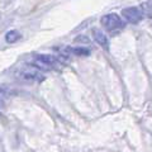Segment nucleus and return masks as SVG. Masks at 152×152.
Returning a JSON list of instances; mask_svg holds the SVG:
<instances>
[{
    "label": "nucleus",
    "mask_w": 152,
    "mask_h": 152,
    "mask_svg": "<svg viewBox=\"0 0 152 152\" xmlns=\"http://www.w3.org/2000/svg\"><path fill=\"white\" fill-rule=\"evenodd\" d=\"M20 76L27 81H42L45 77L42 76L39 71H37L36 67H29V69H24L20 72Z\"/></svg>",
    "instance_id": "7ed1b4c3"
},
{
    "label": "nucleus",
    "mask_w": 152,
    "mask_h": 152,
    "mask_svg": "<svg viewBox=\"0 0 152 152\" xmlns=\"http://www.w3.org/2000/svg\"><path fill=\"white\" fill-rule=\"evenodd\" d=\"M20 33L18 31H9L7 34H5V41L8 43H15L17 41L20 39Z\"/></svg>",
    "instance_id": "0eeeda50"
},
{
    "label": "nucleus",
    "mask_w": 152,
    "mask_h": 152,
    "mask_svg": "<svg viewBox=\"0 0 152 152\" xmlns=\"http://www.w3.org/2000/svg\"><path fill=\"white\" fill-rule=\"evenodd\" d=\"M0 108H4V102L0 99Z\"/></svg>",
    "instance_id": "9d476101"
},
{
    "label": "nucleus",
    "mask_w": 152,
    "mask_h": 152,
    "mask_svg": "<svg viewBox=\"0 0 152 152\" xmlns=\"http://www.w3.org/2000/svg\"><path fill=\"white\" fill-rule=\"evenodd\" d=\"M100 22H102V26L109 32L121 29V28L124 27V23H123L122 18L115 13H109L107 15H104Z\"/></svg>",
    "instance_id": "f257e3e1"
},
{
    "label": "nucleus",
    "mask_w": 152,
    "mask_h": 152,
    "mask_svg": "<svg viewBox=\"0 0 152 152\" xmlns=\"http://www.w3.org/2000/svg\"><path fill=\"white\" fill-rule=\"evenodd\" d=\"M0 117H1V113H0Z\"/></svg>",
    "instance_id": "9b49d317"
},
{
    "label": "nucleus",
    "mask_w": 152,
    "mask_h": 152,
    "mask_svg": "<svg viewBox=\"0 0 152 152\" xmlns=\"http://www.w3.org/2000/svg\"><path fill=\"white\" fill-rule=\"evenodd\" d=\"M66 53H71V55H75V56H89L90 55V50L86 48V47H69V48L65 50Z\"/></svg>",
    "instance_id": "423d86ee"
},
{
    "label": "nucleus",
    "mask_w": 152,
    "mask_h": 152,
    "mask_svg": "<svg viewBox=\"0 0 152 152\" xmlns=\"http://www.w3.org/2000/svg\"><path fill=\"white\" fill-rule=\"evenodd\" d=\"M93 37L99 46H102L104 50H109V39L104 32L99 29H93Z\"/></svg>",
    "instance_id": "20e7f679"
},
{
    "label": "nucleus",
    "mask_w": 152,
    "mask_h": 152,
    "mask_svg": "<svg viewBox=\"0 0 152 152\" xmlns=\"http://www.w3.org/2000/svg\"><path fill=\"white\" fill-rule=\"evenodd\" d=\"M12 94H13V91L8 86H5V85H0V98H3V96H10Z\"/></svg>",
    "instance_id": "6e6552de"
},
{
    "label": "nucleus",
    "mask_w": 152,
    "mask_h": 152,
    "mask_svg": "<svg viewBox=\"0 0 152 152\" xmlns=\"http://www.w3.org/2000/svg\"><path fill=\"white\" fill-rule=\"evenodd\" d=\"M122 15L128 23H131V24H137V23H140L142 20V18H143L142 12L136 7H129V8L123 9Z\"/></svg>",
    "instance_id": "f03ea898"
},
{
    "label": "nucleus",
    "mask_w": 152,
    "mask_h": 152,
    "mask_svg": "<svg viewBox=\"0 0 152 152\" xmlns=\"http://www.w3.org/2000/svg\"><path fill=\"white\" fill-rule=\"evenodd\" d=\"M34 58H36V61H38L39 64L46 65L47 67H50V69L52 67V66L57 65V60L53 56H51V55H36Z\"/></svg>",
    "instance_id": "39448f33"
},
{
    "label": "nucleus",
    "mask_w": 152,
    "mask_h": 152,
    "mask_svg": "<svg viewBox=\"0 0 152 152\" xmlns=\"http://www.w3.org/2000/svg\"><path fill=\"white\" fill-rule=\"evenodd\" d=\"M80 41H81V42H89V39H88L86 37H79V38H75V42H80Z\"/></svg>",
    "instance_id": "1a4fd4ad"
}]
</instances>
